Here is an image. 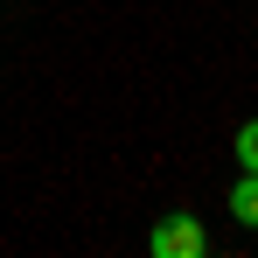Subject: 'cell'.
Instances as JSON below:
<instances>
[{
	"label": "cell",
	"instance_id": "obj_1",
	"mask_svg": "<svg viewBox=\"0 0 258 258\" xmlns=\"http://www.w3.org/2000/svg\"><path fill=\"white\" fill-rule=\"evenodd\" d=\"M147 251H154V258H203V251H210V237H203L196 216H161L154 237H147Z\"/></svg>",
	"mask_w": 258,
	"mask_h": 258
},
{
	"label": "cell",
	"instance_id": "obj_2",
	"mask_svg": "<svg viewBox=\"0 0 258 258\" xmlns=\"http://www.w3.org/2000/svg\"><path fill=\"white\" fill-rule=\"evenodd\" d=\"M230 216H237L244 230H258V174L251 168L237 174V188H230Z\"/></svg>",
	"mask_w": 258,
	"mask_h": 258
},
{
	"label": "cell",
	"instance_id": "obj_3",
	"mask_svg": "<svg viewBox=\"0 0 258 258\" xmlns=\"http://www.w3.org/2000/svg\"><path fill=\"white\" fill-rule=\"evenodd\" d=\"M237 168L258 174V119H244V126H237Z\"/></svg>",
	"mask_w": 258,
	"mask_h": 258
}]
</instances>
